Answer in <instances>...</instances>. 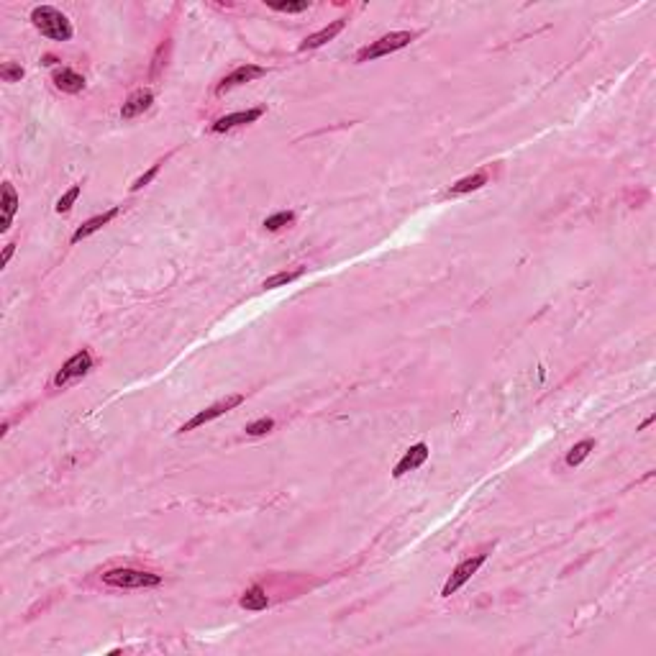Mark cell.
<instances>
[{"mask_svg": "<svg viewBox=\"0 0 656 656\" xmlns=\"http://www.w3.org/2000/svg\"><path fill=\"white\" fill-rule=\"evenodd\" d=\"M31 24L39 28L44 36H49L54 41H69L72 39V24L62 10L51 8V6H39L31 10Z\"/></svg>", "mask_w": 656, "mask_h": 656, "instance_id": "1", "label": "cell"}, {"mask_svg": "<svg viewBox=\"0 0 656 656\" xmlns=\"http://www.w3.org/2000/svg\"><path fill=\"white\" fill-rule=\"evenodd\" d=\"M103 582L110 587H121V590H147V587H156L162 584V577L154 572H144V569H131V566H118V569H108L103 574Z\"/></svg>", "mask_w": 656, "mask_h": 656, "instance_id": "2", "label": "cell"}, {"mask_svg": "<svg viewBox=\"0 0 656 656\" xmlns=\"http://www.w3.org/2000/svg\"><path fill=\"white\" fill-rule=\"evenodd\" d=\"M413 39H416V33H413V31H393V33H387V36L377 39L375 44L364 47V49L356 54V62H367V59L387 57V54H393V51L402 49V47H408Z\"/></svg>", "mask_w": 656, "mask_h": 656, "instance_id": "3", "label": "cell"}, {"mask_svg": "<svg viewBox=\"0 0 656 656\" xmlns=\"http://www.w3.org/2000/svg\"><path fill=\"white\" fill-rule=\"evenodd\" d=\"M241 402H244V395H229V397H223V400L213 402L211 408H205V410H200L197 416H192V418H190L188 423H185V426L180 428V434H188V431H195V428L205 426V423H211V420L221 418V416H226L229 410L238 408Z\"/></svg>", "mask_w": 656, "mask_h": 656, "instance_id": "4", "label": "cell"}, {"mask_svg": "<svg viewBox=\"0 0 656 656\" xmlns=\"http://www.w3.org/2000/svg\"><path fill=\"white\" fill-rule=\"evenodd\" d=\"M484 559H487V554H477V557H469V559H464V561H459L457 569L449 574L446 584H443V590H441L443 598H451L459 587H464V584L472 580V574H477V569L484 564Z\"/></svg>", "mask_w": 656, "mask_h": 656, "instance_id": "5", "label": "cell"}, {"mask_svg": "<svg viewBox=\"0 0 656 656\" xmlns=\"http://www.w3.org/2000/svg\"><path fill=\"white\" fill-rule=\"evenodd\" d=\"M90 369H92V356L88 349H82V352H77L74 356H69V359L62 364V369H59L57 377H54V385L57 387L69 385V382H74V379L85 377Z\"/></svg>", "mask_w": 656, "mask_h": 656, "instance_id": "6", "label": "cell"}, {"mask_svg": "<svg viewBox=\"0 0 656 656\" xmlns=\"http://www.w3.org/2000/svg\"><path fill=\"white\" fill-rule=\"evenodd\" d=\"M262 74H267V69L259 65H241L236 67L233 72H229L226 77H223L218 85H215V92L218 95H223L226 90H231V88H238V85H244V82H252L256 80V77H262Z\"/></svg>", "mask_w": 656, "mask_h": 656, "instance_id": "7", "label": "cell"}, {"mask_svg": "<svg viewBox=\"0 0 656 656\" xmlns=\"http://www.w3.org/2000/svg\"><path fill=\"white\" fill-rule=\"evenodd\" d=\"M428 443H413L405 454H402V459L395 464V469H393V477L395 479H400L402 475H408V472H413V469H418L420 464H426V459H428Z\"/></svg>", "mask_w": 656, "mask_h": 656, "instance_id": "8", "label": "cell"}, {"mask_svg": "<svg viewBox=\"0 0 656 656\" xmlns=\"http://www.w3.org/2000/svg\"><path fill=\"white\" fill-rule=\"evenodd\" d=\"M256 118H262V108H249V110H238V113H231V115H223V118H218V121L211 126V131L213 133H223V131H231V129H236V126H244V123H252L256 121Z\"/></svg>", "mask_w": 656, "mask_h": 656, "instance_id": "9", "label": "cell"}, {"mask_svg": "<svg viewBox=\"0 0 656 656\" xmlns=\"http://www.w3.org/2000/svg\"><path fill=\"white\" fill-rule=\"evenodd\" d=\"M151 103H154V95H151V90L131 92V95L126 98V103H123V108H121V118H123V121H131V118L141 115L144 110H149V108H151Z\"/></svg>", "mask_w": 656, "mask_h": 656, "instance_id": "10", "label": "cell"}, {"mask_svg": "<svg viewBox=\"0 0 656 656\" xmlns=\"http://www.w3.org/2000/svg\"><path fill=\"white\" fill-rule=\"evenodd\" d=\"M118 211H121V208H110V211H106V213L92 215L90 221H85V223H82V226H80V229H77V231H74V233H72V244H77V241H82V238L92 236L95 231H100V229H103V226H106V223L113 221L115 215H118Z\"/></svg>", "mask_w": 656, "mask_h": 656, "instance_id": "11", "label": "cell"}, {"mask_svg": "<svg viewBox=\"0 0 656 656\" xmlns=\"http://www.w3.org/2000/svg\"><path fill=\"white\" fill-rule=\"evenodd\" d=\"M54 85H57L62 92H69V95H74V92H80L82 88H85V77H82L80 72L69 69V67H62V69H57V72H54Z\"/></svg>", "mask_w": 656, "mask_h": 656, "instance_id": "12", "label": "cell"}, {"mask_svg": "<svg viewBox=\"0 0 656 656\" xmlns=\"http://www.w3.org/2000/svg\"><path fill=\"white\" fill-rule=\"evenodd\" d=\"M344 28V18H338V21H334L331 26H326V28H320V31L311 33L308 39L300 44V51H308V49H318V47H323L326 41H331L334 36H336L338 31Z\"/></svg>", "mask_w": 656, "mask_h": 656, "instance_id": "13", "label": "cell"}, {"mask_svg": "<svg viewBox=\"0 0 656 656\" xmlns=\"http://www.w3.org/2000/svg\"><path fill=\"white\" fill-rule=\"evenodd\" d=\"M238 602H241L244 610H254V613H259V610H267V607H270V595H267L264 587L254 584V587H249V590L241 595Z\"/></svg>", "mask_w": 656, "mask_h": 656, "instance_id": "14", "label": "cell"}, {"mask_svg": "<svg viewBox=\"0 0 656 656\" xmlns=\"http://www.w3.org/2000/svg\"><path fill=\"white\" fill-rule=\"evenodd\" d=\"M16 211H18V195H16V190H13V185L6 182V185H3V223H0V231H3V233L10 229Z\"/></svg>", "mask_w": 656, "mask_h": 656, "instance_id": "15", "label": "cell"}, {"mask_svg": "<svg viewBox=\"0 0 656 656\" xmlns=\"http://www.w3.org/2000/svg\"><path fill=\"white\" fill-rule=\"evenodd\" d=\"M482 185H487V174L475 172V174H469V177H464V180H459L457 185H451V188L446 190V197L467 195V192H472V190H479Z\"/></svg>", "mask_w": 656, "mask_h": 656, "instance_id": "16", "label": "cell"}, {"mask_svg": "<svg viewBox=\"0 0 656 656\" xmlns=\"http://www.w3.org/2000/svg\"><path fill=\"white\" fill-rule=\"evenodd\" d=\"M592 449H595V441H592V438H584V441L574 443L572 449H569V454H566V467H577V464H582V461L590 457Z\"/></svg>", "mask_w": 656, "mask_h": 656, "instance_id": "17", "label": "cell"}, {"mask_svg": "<svg viewBox=\"0 0 656 656\" xmlns=\"http://www.w3.org/2000/svg\"><path fill=\"white\" fill-rule=\"evenodd\" d=\"M303 274V270H293V272H277V274H272V277L264 279V290H274V287H282L287 285V282H293V279H297Z\"/></svg>", "mask_w": 656, "mask_h": 656, "instance_id": "18", "label": "cell"}, {"mask_svg": "<svg viewBox=\"0 0 656 656\" xmlns=\"http://www.w3.org/2000/svg\"><path fill=\"white\" fill-rule=\"evenodd\" d=\"M293 221H295V213H293V211H279V213L270 215V218L264 221V229H267V231H279L282 226H290Z\"/></svg>", "mask_w": 656, "mask_h": 656, "instance_id": "19", "label": "cell"}, {"mask_svg": "<svg viewBox=\"0 0 656 656\" xmlns=\"http://www.w3.org/2000/svg\"><path fill=\"white\" fill-rule=\"evenodd\" d=\"M80 190H82V185H74V188L67 190L65 195H62V197H59V200H57V205H54V211H57V213H67V211H69V208H72V205H74V200L80 197Z\"/></svg>", "mask_w": 656, "mask_h": 656, "instance_id": "20", "label": "cell"}, {"mask_svg": "<svg viewBox=\"0 0 656 656\" xmlns=\"http://www.w3.org/2000/svg\"><path fill=\"white\" fill-rule=\"evenodd\" d=\"M270 8L277 10V13H303V10L311 8V3L308 0H303V3H272Z\"/></svg>", "mask_w": 656, "mask_h": 656, "instance_id": "21", "label": "cell"}, {"mask_svg": "<svg viewBox=\"0 0 656 656\" xmlns=\"http://www.w3.org/2000/svg\"><path fill=\"white\" fill-rule=\"evenodd\" d=\"M272 428H274V420H272V418H259V420H254V423H249V426H246V434H249V436H264V434H270Z\"/></svg>", "mask_w": 656, "mask_h": 656, "instance_id": "22", "label": "cell"}, {"mask_svg": "<svg viewBox=\"0 0 656 656\" xmlns=\"http://www.w3.org/2000/svg\"><path fill=\"white\" fill-rule=\"evenodd\" d=\"M0 77H3V82H18L24 77V67L8 62V65H3V69H0Z\"/></svg>", "mask_w": 656, "mask_h": 656, "instance_id": "23", "label": "cell"}, {"mask_svg": "<svg viewBox=\"0 0 656 656\" xmlns=\"http://www.w3.org/2000/svg\"><path fill=\"white\" fill-rule=\"evenodd\" d=\"M162 164H164V162H156V164H151V170H149V172H144V174H141L139 180H136V182H133V185H131V190H133V192H136V190H141V188H144V185H149V182L154 180V177H156V172H159V167H162Z\"/></svg>", "mask_w": 656, "mask_h": 656, "instance_id": "24", "label": "cell"}, {"mask_svg": "<svg viewBox=\"0 0 656 656\" xmlns=\"http://www.w3.org/2000/svg\"><path fill=\"white\" fill-rule=\"evenodd\" d=\"M13 252H16V244H8V246H6V252H3V264H8V262H10Z\"/></svg>", "mask_w": 656, "mask_h": 656, "instance_id": "25", "label": "cell"}, {"mask_svg": "<svg viewBox=\"0 0 656 656\" xmlns=\"http://www.w3.org/2000/svg\"><path fill=\"white\" fill-rule=\"evenodd\" d=\"M41 62H44V65H54V62H57V59H54V57H51V54H47V57H44V59H41Z\"/></svg>", "mask_w": 656, "mask_h": 656, "instance_id": "26", "label": "cell"}]
</instances>
